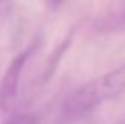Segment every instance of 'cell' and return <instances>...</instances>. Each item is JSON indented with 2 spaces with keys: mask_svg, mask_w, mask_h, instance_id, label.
Wrapping results in <instances>:
<instances>
[{
  "mask_svg": "<svg viewBox=\"0 0 125 124\" xmlns=\"http://www.w3.org/2000/svg\"><path fill=\"white\" fill-rule=\"evenodd\" d=\"M122 92H125V64L76 89L65 102L63 113L76 118Z\"/></svg>",
  "mask_w": 125,
  "mask_h": 124,
  "instance_id": "6da1fadb",
  "label": "cell"
},
{
  "mask_svg": "<svg viewBox=\"0 0 125 124\" xmlns=\"http://www.w3.org/2000/svg\"><path fill=\"white\" fill-rule=\"evenodd\" d=\"M33 51H35V46L32 45L27 50H24L22 53H19L14 59L10 62L8 68H6L5 75L2 78V83H0V110L2 112H6L14 103L16 96H18L19 80H21L22 70L27 65V62L30 59Z\"/></svg>",
  "mask_w": 125,
  "mask_h": 124,
  "instance_id": "7a4b0ae2",
  "label": "cell"
},
{
  "mask_svg": "<svg viewBox=\"0 0 125 124\" xmlns=\"http://www.w3.org/2000/svg\"><path fill=\"white\" fill-rule=\"evenodd\" d=\"M3 124H37V118L33 115H16Z\"/></svg>",
  "mask_w": 125,
  "mask_h": 124,
  "instance_id": "3957f363",
  "label": "cell"
},
{
  "mask_svg": "<svg viewBox=\"0 0 125 124\" xmlns=\"http://www.w3.org/2000/svg\"><path fill=\"white\" fill-rule=\"evenodd\" d=\"M41 2L46 3L49 8H57V6H60L62 3L65 2V0H41Z\"/></svg>",
  "mask_w": 125,
  "mask_h": 124,
  "instance_id": "277c9868",
  "label": "cell"
}]
</instances>
